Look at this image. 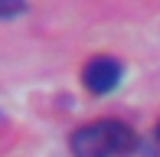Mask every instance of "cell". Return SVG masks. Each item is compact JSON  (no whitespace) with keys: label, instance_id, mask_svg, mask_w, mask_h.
I'll list each match as a JSON object with an SVG mask.
<instances>
[{"label":"cell","instance_id":"cell-2","mask_svg":"<svg viewBox=\"0 0 160 157\" xmlns=\"http://www.w3.org/2000/svg\"><path fill=\"white\" fill-rule=\"evenodd\" d=\"M85 89L95 92V95H105V92H111L114 85H118L121 78V62L111 59V56H98V59H92L88 66H85Z\"/></svg>","mask_w":160,"mask_h":157},{"label":"cell","instance_id":"cell-1","mask_svg":"<svg viewBox=\"0 0 160 157\" xmlns=\"http://www.w3.org/2000/svg\"><path fill=\"white\" fill-rule=\"evenodd\" d=\"M134 147V134L121 121H98V124L78 128L72 134V154L75 157H114Z\"/></svg>","mask_w":160,"mask_h":157},{"label":"cell","instance_id":"cell-3","mask_svg":"<svg viewBox=\"0 0 160 157\" xmlns=\"http://www.w3.org/2000/svg\"><path fill=\"white\" fill-rule=\"evenodd\" d=\"M157 141H160V124H157Z\"/></svg>","mask_w":160,"mask_h":157}]
</instances>
